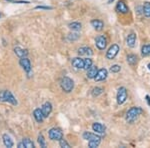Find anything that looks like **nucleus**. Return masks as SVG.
Instances as JSON below:
<instances>
[{
	"instance_id": "nucleus-1",
	"label": "nucleus",
	"mask_w": 150,
	"mask_h": 148,
	"mask_svg": "<svg viewBox=\"0 0 150 148\" xmlns=\"http://www.w3.org/2000/svg\"><path fill=\"white\" fill-rule=\"evenodd\" d=\"M142 112H143V110L140 107H136V106H135V107L130 108L126 113V121L129 123L134 122V121L139 117V115H141Z\"/></svg>"
},
{
	"instance_id": "nucleus-2",
	"label": "nucleus",
	"mask_w": 150,
	"mask_h": 148,
	"mask_svg": "<svg viewBox=\"0 0 150 148\" xmlns=\"http://www.w3.org/2000/svg\"><path fill=\"white\" fill-rule=\"evenodd\" d=\"M0 101L11 103L12 105H17V100H16V98L13 96V94L8 90L0 92Z\"/></svg>"
},
{
	"instance_id": "nucleus-3",
	"label": "nucleus",
	"mask_w": 150,
	"mask_h": 148,
	"mask_svg": "<svg viewBox=\"0 0 150 148\" xmlns=\"http://www.w3.org/2000/svg\"><path fill=\"white\" fill-rule=\"evenodd\" d=\"M60 86H61L62 90L64 92L69 93V92H71L73 90L74 82H73V80L71 78H69V77H63V78L61 79V81H60Z\"/></svg>"
},
{
	"instance_id": "nucleus-4",
	"label": "nucleus",
	"mask_w": 150,
	"mask_h": 148,
	"mask_svg": "<svg viewBox=\"0 0 150 148\" xmlns=\"http://www.w3.org/2000/svg\"><path fill=\"white\" fill-rule=\"evenodd\" d=\"M49 138L51 140H56V141H59L61 138H63V132L60 128H57V127H54V128H51L49 130Z\"/></svg>"
},
{
	"instance_id": "nucleus-5",
	"label": "nucleus",
	"mask_w": 150,
	"mask_h": 148,
	"mask_svg": "<svg viewBox=\"0 0 150 148\" xmlns=\"http://www.w3.org/2000/svg\"><path fill=\"white\" fill-rule=\"evenodd\" d=\"M119 50H120V48L117 44H112L109 47V49L107 50V52H106V58L110 60L114 59V58L117 56Z\"/></svg>"
},
{
	"instance_id": "nucleus-6",
	"label": "nucleus",
	"mask_w": 150,
	"mask_h": 148,
	"mask_svg": "<svg viewBox=\"0 0 150 148\" xmlns=\"http://www.w3.org/2000/svg\"><path fill=\"white\" fill-rule=\"evenodd\" d=\"M116 98H117V103L119 104V105H121L126 101L127 99V90L125 87H120L119 89H118V92H117V96H116Z\"/></svg>"
},
{
	"instance_id": "nucleus-7",
	"label": "nucleus",
	"mask_w": 150,
	"mask_h": 148,
	"mask_svg": "<svg viewBox=\"0 0 150 148\" xmlns=\"http://www.w3.org/2000/svg\"><path fill=\"white\" fill-rule=\"evenodd\" d=\"M95 45L99 50H104L107 45V40H106L104 35H99L95 39Z\"/></svg>"
},
{
	"instance_id": "nucleus-8",
	"label": "nucleus",
	"mask_w": 150,
	"mask_h": 148,
	"mask_svg": "<svg viewBox=\"0 0 150 148\" xmlns=\"http://www.w3.org/2000/svg\"><path fill=\"white\" fill-rule=\"evenodd\" d=\"M19 64L21 65V67L24 69V71H26L28 74H30L31 72V63L30 60L27 57H22L19 61Z\"/></svg>"
},
{
	"instance_id": "nucleus-9",
	"label": "nucleus",
	"mask_w": 150,
	"mask_h": 148,
	"mask_svg": "<svg viewBox=\"0 0 150 148\" xmlns=\"http://www.w3.org/2000/svg\"><path fill=\"white\" fill-rule=\"evenodd\" d=\"M116 10L119 12V13L126 14L129 12V8H128V6L126 5V3L124 1H118L117 5H116Z\"/></svg>"
},
{
	"instance_id": "nucleus-10",
	"label": "nucleus",
	"mask_w": 150,
	"mask_h": 148,
	"mask_svg": "<svg viewBox=\"0 0 150 148\" xmlns=\"http://www.w3.org/2000/svg\"><path fill=\"white\" fill-rule=\"evenodd\" d=\"M41 111H42L44 118L48 117V116L50 115V113H51V111H52V104L50 103V102H45V103L42 105Z\"/></svg>"
},
{
	"instance_id": "nucleus-11",
	"label": "nucleus",
	"mask_w": 150,
	"mask_h": 148,
	"mask_svg": "<svg viewBox=\"0 0 150 148\" xmlns=\"http://www.w3.org/2000/svg\"><path fill=\"white\" fill-rule=\"evenodd\" d=\"M107 74H108V71L105 68L98 70L97 73H96V76L94 77V80H95V81H102V80H105L106 77H107Z\"/></svg>"
},
{
	"instance_id": "nucleus-12",
	"label": "nucleus",
	"mask_w": 150,
	"mask_h": 148,
	"mask_svg": "<svg viewBox=\"0 0 150 148\" xmlns=\"http://www.w3.org/2000/svg\"><path fill=\"white\" fill-rule=\"evenodd\" d=\"M72 66L77 69H83L84 68V59L80 57H76L72 59Z\"/></svg>"
},
{
	"instance_id": "nucleus-13",
	"label": "nucleus",
	"mask_w": 150,
	"mask_h": 148,
	"mask_svg": "<svg viewBox=\"0 0 150 148\" xmlns=\"http://www.w3.org/2000/svg\"><path fill=\"white\" fill-rule=\"evenodd\" d=\"M92 129L95 133H98V134H103L105 132V126L102 125L101 123H98V122H95L93 123L92 125Z\"/></svg>"
},
{
	"instance_id": "nucleus-14",
	"label": "nucleus",
	"mask_w": 150,
	"mask_h": 148,
	"mask_svg": "<svg viewBox=\"0 0 150 148\" xmlns=\"http://www.w3.org/2000/svg\"><path fill=\"white\" fill-rule=\"evenodd\" d=\"M91 25L93 26V28L96 31H101L104 27V23L102 20H99V19H94L91 21Z\"/></svg>"
},
{
	"instance_id": "nucleus-15",
	"label": "nucleus",
	"mask_w": 150,
	"mask_h": 148,
	"mask_svg": "<svg viewBox=\"0 0 150 148\" xmlns=\"http://www.w3.org/2000/svg\"><path fill=\"white\" fill-rule=\"evenodd\" d=\"M98 69H97V66L96 65H92L90 68L87 69V78L89 79H94V77L96 76V73H97Z\"/></svg>"
},
{
	"instance_id": "nucleus-16",
	"label": "nucleus",
	"mask_w": 150,
	"mask_h": 148,
	"mask_svg": "<svg viewBox=\"0 0 150 148\" xmlns=\"http://www.w3.org/2000/svg\"><path fill=\"white\" fill-rule=\"evenodd\" d=\"M78 54L82 56V55H85V56H91L93 54V51L90 47H81L78 49Z\"/></svg>"
},
{
	"instance_id": "nucleus-17",
	"label": "nucleus",
	"mask_w": 150,
	"mask_h": 148,
	"mask_svg": "<svg viewBox=\"0 0 150 148\" xmlns=\"http://www.w3.org/2000/svg\"><path fill=\"white\" fill-rule=\"evenodd\" d=\"M33 116H34L35 120L37 121L38 123H41L43 121V119H44V116H43L42 111H41V109H39V108L35 109L34 112H33Z\"/></svg>"
},
{
	"instance_id": "nucleus-18",
	"label": "nucleus",
	"mask_w": 150,
	"mask_h": 148,
	"mask_svg": "<svg viewBox=\"0 0 150 148\" xmlns=\"http://www.w3.org/2000/svg\"><path fill=\"white\" fill-rule=\"evenodd\" d=\"M135 43H136V35H135L134 33H130V34L127 36V45H128V47L133 48L135 46Z\"/></svg>"
},
{
	"instance_id": "nucleus-19",
	"label": "nucleus",
	"mask_w": 150,
	"mask_h": 148,
	"mask_svg": "<svg viewBox=\"0 0 150 148\" xmlns=\"http://www.w3.org/2000/svg\"><path fill=\"white\" fill-rule=\"evenodd\" d=\"M14 52L15 54L17 55L19 58H22V57H26L28 55V51L26 49H22L20 47H15L14 48Z\"/></svg>"
},
{
	"instance_id": "nucleus-20",
	"label": "nucleus",
	"mask_w": 150,
	"mask_h": 148,
	"mask_svg": "<svg viewBox=\"0 0 150 148\" xmlns=\"http://www.w3.org/2000/svg\"><path fill=\"white\" fill-rule=\"evenodd\" d=\"M83 138L85 140H88V141H90V140H94V139H101L100 136L94 134V133H90V132H84L83 133Z\"/></svg>"
},
{
	"instance_id": "nucleus-21",
	"label": "nucleus",
	"mask_w": 150,
	"mask_h": 148,
	"mask_svg": "<svg viewBox=\"0 0 150 148\" xmlns=\"http://www.w3.org/2000/svg\"><path fill=\"white\" fill-rule=\"evenodd\" d=\"M127 62L129 65L134 66V65L137 63V56L135 54H128L127 55Z\"/></svg>"
},
{
	"instance_id": "nucleus-22",
	"label": "nucleus",
	"mask_w": 150,
	"mask_h": 148,
	"mask_svg": "<svg viewBox=\"0 0 150 148\" xmlns=\"http://www.w3.org/2000/svg\"><path fill=\"white\" fill-rule=\"evenodd\" d=\"M3 142H4V145H5L6 147H12L13 146V141H12V139L10 138V136L7 134H4L3 136Z\"/></svg>"
},
{
	"instance_id": "nucleus-23",
	"label": "nucleus",
	"mask_w": 150,
	"mask_h": 148,
	"mask_svg": "<svg viewBox=\"0 0 150 148\" xmlns=\"http://www.w3.org/2000/svg\"><path fill=\"white\" fill-rule=\"evenodd\" d=\"M143 14L146 17H150V3L149 2H145L143 5Z\"/></svg>"
},
{
	"instance_id": "nucleus-24",
	"label": "nucleus",
	"mask_w": 150,
	"mask_h": 148,
	"mask_svg": "<svg viewBox=\"0 0 150 148\" xmlns=\"http://www.w3.org/2000/svg\"><path fill=\"white\" fill-rule=\"evenodd\" d=\"M104 91V89L102 88V87H94V88L92 89V96L96 97V96H99L100 94H102Z\"/></svg>"
},
{
	"instance_id": "nucleus-25",
	"label": "nucleus",
	"mask_w": 150,
	"mask_h": 148,
	"mask_svg": "<svg viewBox=\"0 0 150 148\" xmlns=\"http://www.w3.org/2000/svg\"><path fill=\"white\" fill-rule=\"evenodd\" d=\"M68 26H69V28L73 31H78L81 29V23H79V22H72V23H70Z\"/></svg>"
},
{
	"instance_id": "nucleus-26",
	"label": "nucleus",
	"mask_w": 150,
	"mask_h": 148,
	"mask_svg": "<svg viewBox=\"0 0 150 148\" xmlns=\"http://www.w3.org/2000/svg\"><path fill=\"white\" fill-rule=\"evenodd\" d=\"M101 142V139H94V140H90V141H88V146L90 148H95L99 146V144H100Z\"/></svg>"
},
{
	"instance_id": "nucleus-27",
	"label": "nucleus",
	"mask_w": 150,
	"mask_h": 148,
	"mask_svg": "<svg viewBox=\"0 0 150 148\" xmlns=\"http://www.w3.org/2000/svg\"><path fill=\"white\" fill-rule=\"evenodd\" d=\"M141 53H142V56H148V55H150V44L142 46Z\"/></svg>"
},
{
	"instance_id": "nucleus-28",
	"label": "nucleus",
	"mask_w": 150,
	"mask_h": 148,
	"mask_svg": "<svg viewBox=\"0 0 150 148\" xmlns=\"http://www.w3.org/2000/svg\"><path fill=\"white\" fill-rule=\"evenodd\" d=\"M23 144L26 148H34V143L31 141L29 138H24L23 139Z\"/></svg>"
},
{
	"instance_id": "nucleus-29",
	"label": "nucleus",
	"mask_w": 150,
	"mask_h": 148,
	"mask_svg": "<svg viewBox=\"0 0 150 148\" xmlns=\"http://www.w3.org/2000/svg\"><path fill=\"white\" fill-rule=\"evenodd\" d=\"M38 143H39L40 147H42V148L46 147V142H45V139H44V137H43L42 134L38 135Z\"/></svg>"
},
{
	"instance_id": "nucleus-30",
	"label": "nucleus",
	"mask_w": 150,
	"mask_h": 148,
	"mask_svg": "<svg viewBox=\"0 0 150 148\" xmlns=\"http://www.w3.org/2000/svg\"><path fill=\"white\" fill-rule=\"evenodd\" d=\"M92 59H90V58H86V59H84V68L87 70L88 68H90L91 66H92Z\"/></svg>"
},
{
	"instance_id": "nucleus-31",
	"label": "nucleus",
	"mask_w": 150,
	"mask_h": 148,
	"mask_svg": "<svg viewBox=\"0 0 150 148\" xmlns=\"http://www.w3.org/2000/svg\"><path fill=\"white\" fill-rule=\"evenodd\" d=\"M120 70H121V66L120 65H112V66L110 67V71L112 72V73H117V72H119Z\"/></svg>"
},
{
	"instance_id": "nucleus-32",
	"label": "nucleus",
	"mask_w": 150,
	"mask_h": 148,
	"mask_svg": "<svg viewBox=\"0 0 150 148\" xmlns=\"http://www.w3.org/2000/svg\"><path fill=\"white\" fill-rule=\"evenodd\" d=\"M59 144H60V147H62V148H70V145L68 144V142L65 139H63V138H61V139L59 140Z\"/></svg>"
},
{
	"instance_id": "nucleus-33",
	"label": "nucleus",
	"mask_w": 150,
	"mask_h": 148,
	"mask_svg": "<svg viewBox=\"0 0 150 148\" xmlns=\"http://www.w3.org/2000/svg\"><path fill=\"white\" fill-rule=\"evenodd\" d=\"M79 38V34H77V33H70V34L68 35V39L69 40H76Z\"/></svg>"
},
{
	"instance_id": "nucleus-34",
	"label": "nucleus",
	"mask_w": 150,
	"mask_h": 148,
	"mask_svg": "<svg viewBox=\"0 0 150 148\" xmlns=\"http://www.w3.org/2000/svg\"><path fill=\"white\" fill-rule=\"evenodd\" d=\"M36 9H45V10H48V9H52V7H48V6H36Z\"/></svg>"
},
{
	"instance_id": "nucleus-35",
	"label": "nucleus",
	"mask_w": 150,
	"mask_h": 148,
	"mask_svg": "<svg viewBox=\"0 0 150 148\" xmlns=\"http://www.w3.org/2000/svg\"><path fill=\"white\" fill-rule=\"evenodd\" d=\"M145 98H146L147 104H148V105L150 106V96H149V95H146V97H145Z\"/></svg>"
},
{
	"instance_id": "nucleus-36",
	"label": "nucleus",
	"mask_w": 150,
	"mask_h": 148,
	"mask_svg": "<svg viewBox=\"0 0 150 148\" xmlns=\"http://www.w3.org/2000/svg\"><path fill=\"white\" fill-rule=\"evenodd\" d=\"M18 147L19 148H23V147H25V146H24L23 142H21V143H19V144H18Z\"/></svg>"
},
{
	"instance_id": "nucleus-37",
	"label": "nucleus",
	"mask_w": 150,
	"mask_h": 148,
	"mask_svg": "<svg viewBox=\"0 0 150 148\" xmlns=\"http://www.w3.org/2000/svg\"><path fill=\"white\" fill-rule=\"evenodd\" d=\"M113 1H114V0H108V3H109V4H110V3H112V2H113Z\"/></svg>"
},
{
	"instance_id": "nucleus-38",
	"label": "nucleus",
	"mask_w": 150,
	"mask_h": 148,
	"mask_svg": "<svg viewBox=\"0 0 150 148\" xmlns=\"http://www.w3.org/2000/svg\"><path fill=\"white\" fill-rule=\"evenodd\" d=\"M5 1H8V2H12L13 0H5Z\"/></svg>"
},
{
	"instance_id": "nucleus-39",
	"label": "nucleus",
	"mask_w": 150,
	"mask_h": 148,
	"mask_svg": "<svg viewBox=\"0 0 150 148\" xmlns=\"http://www.w3.org/2000/svg\"><path fill=\"white\" fill-rule=\"evenodd\" d=\"M148 69L150 70V63H149V64H148Z\"/></svg>"
},
{
	"instance_id": "nucleus-40",
	"label": "nucleus",
	"mask_w": 150,
	"mask_h": 148,
	"mask_svg": "<svg viewBox=\"0 0 150 148\" xmlns=\"http://www.w3.org/2000/svg\"><path fill=\"white\" fill-rule=\"evenodd\" d=\"M0 17H1V13H0Z\"/></svg>"
}]
</instances>
